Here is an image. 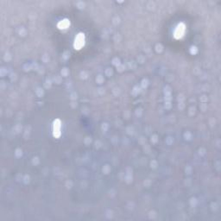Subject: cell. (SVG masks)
Listing matches in <instances>:
<instances>
[{
  "instance_id": "6da1fadb",
  "label": "cell",
  "mask_w": 221,
  "mask_h": 221,
  "mask_svg": "<svg viewBox=\"0 0 221 221\" xmlns=\"http://www.w3.org/2000/svg\"><path fill=\"white\" fill-rule=\"evenodd\" d=\"M54 136L55 137L61 136V121L59 119L54 122Z\"/></svg>"
},
{
  "instance_id": "7a4b0ae2",
  "label": "cell",
  "mask_w": 221,
  "mask_h": 221,
  "mask_svg": "<svg viewBox=\"0 0 221 221\" xmlns=\"http://www.w3.org/2000/svg\"><path fill=\"white\" fill-rule=\"evenodd\" d=\"M185 33V26L183 24L178 25V27L176 28L175 30V32H174V37L175 38H180L183 36Z\"/></svg>"
},
{
  "instance_id": "3957f363",
  "label": "cell",
  "mask_w": 221,
  "mask_h": 221,
  "mask_svg": "<svg viewBox=\"0 0 221 221\" xmlns=\"http://www.w3.org/2000/svg\"><path fill=\"white\" fill-rule=\"evenodd\" d=\"M84 45V35L82 34H80L77 38L75 39V43H74V47L77 49H80L82 46Z\"/></svg>"
}]
</instances>
